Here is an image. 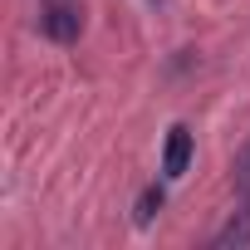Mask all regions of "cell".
Segmentation results:
<instances>
[{
    "label": "cell",
    "mask_w": 250,
    "mask_h": 250,
    "mask_svg": "<svg viewBox=\"0 0 250 250\" xmlns=\"http://www.w3.org/2000/svg\"><path fill=\"white\" fill-rule=\"evenodd\" d=\"M40 30L54 44H74L79 30H83V10L74 5V0H44L40 5Z\"/></svg>",
    "instance_id": "cell-1"
},
{
    "label": "cell",
    "mask_w": 250,
    "mask_h": 250,
    "mask_svg": "<svg viewBox=\"0 0 250 250\" xmlns=\"http://www.w3.org/2000/svg\"><path fill=\"white\" fill-rule=\"evenodd\" d=\"M191 128L187 123H177V128L167 133V147H162V177L167 182H177V177H187V167H191Z\"/></svg>",
    "instance_id": "cell-2"
},
{
    "label": "cell",
    "mask_w": 250,
    "mask_h": 250,
    "mask_svg": "<svg viewBox=\"0 0 250 250\" xmlns=\"http://www.w3.org/2000/svg\"><path fill=\"white\" fill-rule=\"evenodd\" d=\"M211 245H216V250H240V245H250V211L240 206V211L211 235Z\"/></svg>",
    "instance_id": "cell-3"
},
{
    "label": "cell",
    "mask_w": 250,
    "mask_h": 250,
    "mask_svg": "<svg viewBox=\"0 0 250 250\" xmlns=\"http://www.w3.org/2000/svg\"><path fill=\"white\" fill-rule=\"evenodd\" d=\"M162 201H167V191H162V187L152 182V187H147V191L138 196V226H152V216L162 211Z\"/></svg>",
    "instance_id": "cell-4"
},
{
    "label": "cell",
    "mask_w": 250,
    "mask_h": 250,
    "mask_svg": "<svg viewBox=\"0 0 250 250\" xmlns=\"http://www.w3.org/2000/svg\"><path fill=\"white\" fill-rule=\"evenodd\" d=\"M235 187L250 191V138H245V147L235 152Z\"/></svg>",
    "instance_id": "cell-5"
}]
</instances>
